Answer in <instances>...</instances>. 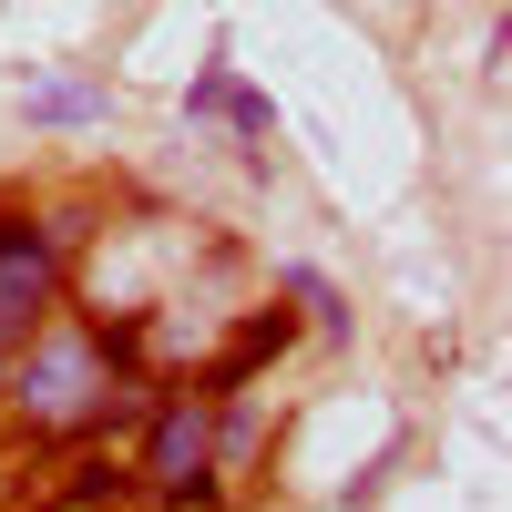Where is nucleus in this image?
<instances>
[{
  "mask_svg": "<svg viewBox=\"0 0 512 512\" xmlns=\"http://www.w3.org/2000/svg\"><path fill=\"white\" fill-rule=\"evenodd\" d=\"M11 349H21V338H0V390H11Z\"/></svg>",
  "mask_w": 512,
  "mask_h": 512,
  "instance_id": "nucleus-8",
  "label": "nucleus"
},
{
  "mask_svg": "<svg viewBox=\"0 0 512 512\" xmlns=\"http://www.w3.org/2000/svg\"><path fill=\"white\" fill-rule=\"evenodd\" d=\"M134 482L154 492V512H205V502L226 492V472H216V410H205V390H154V400H144Z\"/></svg>",
  "mask_w": 512,
  "mask_h": 512,
  "instance_id": "nucleus-2",
  "label": "nucleus"
},
{
  "mask_svg": "<svg viewBox=\"0 0 512 512\" xmlns=\"http://www.w3.org/2000/svg\"><path fill=\"white\" fill-rule=\"evenodd\" d=\"M72 308V256L52 246L41 205H0V338H31Z\"/></svg>",
  "mask_w": 512,
  "mask_h": 512,
  "instance_id": "nucleus-3",
  "label": "nucleus"
},
{
  "mask_svg": "<svg viewBox=\"0 0 512 512\" xmlns=\"http://www.w3.org/2000/svg\"><path fill=\"white\" fill-rule=\"evenodd\" d=\"M277 297H297V328H349V308H338V287L318 277V267H277Z\"/></svg>",
  "mask_w": 512,
  "mask_h": 512,
  "instance_id": "nucleus-7",
  "label": "nucleus"
},
{
  "mask_svg": "<svg viewBox=\"0 0 512 512\" xmlns=\"http://www.w3.org/2000/svg\"><path fill=\"white\" fill-rule=\"evenodd\" d=\"M185 113L195 123H226V134H246V144H267L277 134V103L267 93H256V82L216 52V62H195V82H185Z\"/></svg>",
  "mask_w": 512,
  "mask_h": 512,
  "instance_id": "nucleus-4",
  "label": "nucleus"
},
{
  "mask_svg": "<svg viewBox=\"0 0 512 512\" xmlns=\"http://www.w3.org/2000/svg\"><path fill=\"white\" fill-rule=\"evenodd\" d=\"M144 359V328L134 318H103V328H31L21 349H11V390H0V420L11 431H31L41 451H72V441H93V431H113V410H123V390H113V369H134Z\"/></svg>",
  "mask_w": 512,
  "mask_h": 512,
  "instance_id": "nucleus-1",
  "label": "nucleus"
},
{
  "mask_svg": "<svg viewBox=\"0 0 512 512\" xmlns=\"http://www.w3.org/2000/svg\"><path fill=\"white\" fill-rule=\"evenodd\" d=\"M41 512H52V502H41Z\"/></svg>",
  "mask_w": 512,
  "mask_h": 512,
  "instance_id": "nucleus-9",
  "label": "nucleus"
},
{
  "mask_svg": "<svg viewBox=\"0 0 512 512\" xmlns=\"http://www.w3.org/2000/svg\"><path fill=\"white\" fill-rule=\"evenodd\" d=\"M134 492H144V482H134V461H113V451H82L52 512H123V502H134Z\"/></svg>",
  "mask_w": 512,
  "mask_h": 512,
  "instance_id": "nucleus-5",
  "label": "nucleus"
},
{
  "mask_svg": "<svg viewBox=\"0 0 512 512\" xmlns=\"http://www.w3.org/2000/svg\"><path fill=\"white\" fill-rule=\"evenodd\" d=\"M103 113H113L103 82H31V123L41 134H82V123H103Z\"/></svg>",
  "mask_w": 512,
  "mask_h": 512,
  "instance_id": "nucleus-6",
  "label": "nucleus"
}]
</instances>
